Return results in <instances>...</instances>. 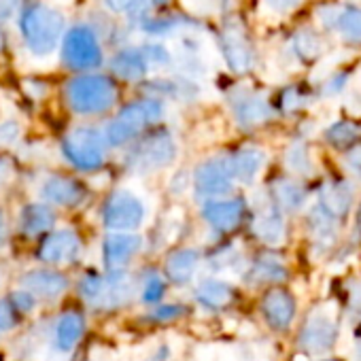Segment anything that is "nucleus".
Instances as JSON below:
<instances>
[{
    "instance_id": "nucleus-52",
    "label": "nucleus",
    "mask_w": 361,
    "mask_h": 361,
    "mask_svg": "<svg viewBox=\"0 0 361 361\" xmlns=\"http://www.w3.org/2000/svg\"><path fill=\"white\" fill-rule=\"evenodd\" d=\"M357 221H359V230H361V211H359V219Z\"/></svg>"
},
{
    "instance_id": "nucleus-11",
    "label": "nucleus",
    "mask_w": 361,
    "mask_h": 361,
    "mask_svg": "<svg viewBox=\"0 0 361 361\" xmlns=\"http://www.w3.org/2000/svg\"><path fill=\"white\" fill-rule=\"evenodd\" d=\"M41 198L49 207L75 209L87 198V188L73 174L54 172L41 183Z\"/></svg>"
},
{
    "instance_id": "nucleus-6",
    "label": "nucleus",
    "mask_w": 361,
    "mask_h": 361,
    "mask_svg": "<svg viewBox=\"0 0 361 361\" xmlns=\"http://www.w3.org/2000/svg\"><path fill=\"white\" fill-rule=\"evenodd\" d=\"M100 219L109 232H134L145 224L147 207L138 194L130 190H115L104 198Z\"/></svg>"
},
{
    "instance_id": "nucleus-13",
    "label": "nucleus",
    "mask_w": 361,
    "mask_h": 361,
    "mask_svg": "<svg viewBox=\"0 0 361 361\" xmlns=\"http://www.w3.org/2000/svg\"><path fill=\"white\" fill-rule=\"evenodd\" d=\"M142 238L134 232H111L102 240V264L106 272L126 270V266L140 253Z\"/></svg>"
},
{
    "instance_id": "nucleus-46",
    "label": "nucleus",
    "mask_w": 361,
    "mask_h": 361,
    "mask_svg": "<svg viewBox=\"0 0 361 361\" xmlns=\"http://www.w3.org/2000/svg\"><path fill=\"white\" fill-rule=\"evenodd\" d=\"M302 0H268V5L276 11H289L293 7H298Z\"/></svg>"
},
{
    "instance_id": "nucleus-23",
    "label": "nucleus",
    "mask_w": 361,
    "mask_h": 361,
    "mask_svg": "<svg viewBox=\"0 0 361 361\" xmlns=\"http://www.w3.org/2000/svg\"><path fill=\"white\" fill-rule=\"evenodd\" d=\"M230 164L234 178L245 185H251L266 166V151L259 147H243L234 155H230Z\"/></svg>"
},
{
    "instance_id": "nucleus-4",
    "label": "nucleus",
    "mask_w": 361,
    "mask_h": 361,
    "mask_svg": "<svg viewBox=\"0 0 361 361\" xmlns=\"http://www.w3.org/2000/svg\"><path fill=\"white\" fill-rule=\"evenodd\" d=\"M106 147L104 134L94 126H77L62 138L64 159L81 172L100 170L106 161Z\"/></svg>"
},
{
    "instance_id": "nucleus-31",
    "label": "nucleus",
    "mask_w": 361,
    "mask_h": 361,
    "mask_svg": "<svg viewBox=\"0 0 361 361\" xmlns=\"http://www.w3.org/2000/svg\"><path fill=\"white\" fill-rule=\"evenodd\" d=\"M102 285H104V274L94 272V270L85 272V274L79 279V283H77V293H79V298L85 302V306H90V308L96 306V302H98V298H100V291H102Z\"/></svg>"
},
{
    "instance_id": "nucleus-42",
    "label": "nucleus",
    "mask_w": 361,
    "mask_h": 361,
    "mask_svg": "<svg viewBox=\"0 0 361 361\" xmlns=\"http://www.w3.org/2000/svg\"><path fill=\"white\" fill-rule=\"evenodd\" d=\"M11 240V221L5 209H0V251H3Z\"/></svg>"
},
{
    "instance_id": "nucleus-38",
    "label": "nucleus",
    "mask_w": 361,
    "mask_h": 361,
    "mask_svg": "<svg viewBox=\"0 0 361 361\" xmlns=\"http://www.w3.org/2000/svg\"><path fill=\"white\" fill-rule=\"evenodd\" d=\"M22 136V126L16 119H5L0 121V147H11L20 140Z\"/></svg>"
},
{
    "instance_id": "nucleus-51",
    "label": "nucleus",
    "mask_w": 361,
    "mask_h": 361,
    "mask_svg": "<svg viewBox=\"0 0 361 361\" xmlns=\"http://www.w3.org/2000/svg\"><path fill=\"white\" fill-rule=\"evenodd\" d=\"M3 47H5V35H3V30H0V51H3Z\"/></svg>"
},
{
    "instance_id": "nucleus-15",
    "label": "nucleus",
    "mask_w": 361,
    "mask_h": 361,
    "mask_svg": "<svg viewBox=\"0 0 361 361\" xmlns=\"http://www.w3.org/2000/svg\"><path fill=\"white\" fill-rule=\"evenodd\" d=\"M87 319L79 308H68L60 312L51 325V346L58 353H71L85 336Z\"/></svg>"
},
{
    "instance_id": "nucleus-22",
    "label": "nucleus",
    "mask_w": 361,
    "mask_h": 361,
    "mask_svg": "<svg viewBox=\"0 0 361 361\" xmlns=\"http://www.w3.org/2000/svg\"><path fill=\"white\" fill-rule=\"evenodd\" d=\"M232 111L240 128H255L272 117V106L268 100L255 94H238L232 100Z\"/></svg>"
},
{
    "instance_id": "nucleus-48",
    "label": "nucleus",
    "mask_w": 361,
    "mask_h": 361,
    "mask_svg": "<svg viewBox=\"0 0 361 361\" xmlns=\"http://www.w3.org/2000/svg\"><path fill=\"white\" fill-rule=\"evenodd\" d=\"M350 302L355 306V310H361V283H355L350 289Z\"/></svg>"
},
{
    "instance_id": "nucleus-33",
    "label": "nucleus",
    "mask_w": 361,
    "mask_h": 361,
    "mask_svg": "<svg viewBox=\"0 0 361 361\" xmlns=\"http://www.w3.org/2000/svg\"><path fill=\"white\" fill-rule=\"evenodd\" d=\"M185 314H188V306L183 304H157L149 308L145 319L151 325H166V323H174L178 319H183Z\"/></svg>"
},
{
    "instance_id": "nucleus-9",
    "label": "nucleus",
    "mask_w": 361,
    "mask_h": 361,
    "mask_svg": "<svg viewBox=\"0 0 361 361\" xmlns=\"http://www.w3.org/2000/svg\"><path fill=\"white\" fill-rule=\"evenodd\" d=\"M234 180L236 178L232 172L230 157H224V155L209 157L202 164H198L194 170V192L204 202L217 200L232 192Z\"/></svg>"
},
{
    "instance_id": "nucleus-16",
    "label": "nucleus",
    "mask_w": 361,
    "mask_h": 361,
    "mask_svg": "<svg viewBox=\"0 0 361 361\" xmlns=\"http://www.w3.org/2000/svg\"><path fill=\"white\" fill-rule=\"evenodd\" d=\"M68 285H71L68 276L54 268L30 270L22 276V289L32 293L37 298V302L39 300L51 302V300L62 298L68 291Z\"/></svg>"
},
{
    "instance_id": "nucleus-21",
    "label": "nucleus",
    "mask_w": 361,
    "mask_h": 361,
    "mask_svg": "<svg viewBox=\"0 0 361 361\" xmlns=\"http://www.w3.org/2000/svg\"><path fill=\"white\" fill-rule=\"evenodd\" d=\"M262 312L272 329H287L295 317V302L287 291L272 289L262 300Z\"/></svg>"
},
{
    "instance_id": "nucleus-5",
    "label": "nucleus",
    "mask_w": 361,
    "mask_h": 361,
    "mask_svg": "<svg viewBox=\"0 0 361 361\" xmlns=\"http://www.w3.org/2000/svg\"><path fill=\"white\" fill-rule=\"evenodd\" d=\"M174 157H176L174 136L168 130L157 128L153 132L142 134L134 142L132 151L126 157V166L136 174H147L168 168L174 161Z\"/></svg>"
},
{
    "instance_id": "nucleus-47",
    "label": "nucleus",
    "mask_w": 361,
    "mask_h": 361,
    "mask_svg": "<svg viewBox=\"0 0 361 361\" xmlns=\"http://www.w3.org/2000/svg\"><path fill=\"white\" fill-rule=\"evenodd\" d=\"M344 81H346V77H344V75H338L336 79H331V81L327 83L325 94H336V92H340V90H342V85H344Z\"/></svg>"
},
{
    "instance_id": "nucleus-44",
    "label": "nucleus",
    "mask_w": 361,
    "mask_h": 361,
    "mask_svg": "<svg viewBox=\"0 0 361 361\" xmlns=\"http://www.w3.org/2000/svg\"><path fill=\"white\" fill-rule=\"evenodd\" d=\"M283 109L285 111H293V109H298L300 106V102H302V98H300V94L295 92V90H287L285 94H283Z\"/></svg>"
},
{
    "instance_id": "nucleus-35",
    "label": "nucleus",
    "mask_w": 361,
    "mask_h": 361,
    "mask_svg": "<svg viewBox=\"0 0 361 361\" xmlns=\"http://www.w3.org/2000/svg\"><path fill=\"white\" fill-rule=\"evenodd\" d=\"M336 26L342 30V35L348 39V41H361V11L350 7L346 11H342L338 16V22Z\"/></svg>"
},
{
    "instance_id": "nucleus-30",
    "label": "nucleus",
    "mask_w": 361,
    "mask_h": 361,
    "mask_svg": "<svg viewBox=\"0 0 361 361\" xmlns=\"http://www.w3.org/2000/svg\"><path fill=\"white\" fill-rule=\"evenodd\" d=\"M310 228H312V236H314L317 245H321L323 249L334 245V240H336V224L327 213H323L321 209H314L312 215H310Z\"/></svg>"
},
{
    "instance_id": "nucleus-7",
    "label": "nucleus",
    "mask_w": 361,
    "mask_h": 361,
    "mask_svg": "<svg viewBox=\"0 0 361 361\" xmlns=\"http://www.w3.org/2000/svg\"><path fill=\"white\" fill-rule=\"evenodd\" d=\"M102 47L90 26H73L62 37V62L66 68L85 73L102 64Z\"/></svg>"
},
{
    "instance_id": "nucleus-50",
    "label": "nucleus",
    "mask_w": 361,
    "mask_h": 361,
    "mask_svg": "<svg viewBox=\"0 0 361 361\" xmlns=\"http://www.w3.org/2000/svg\"><path fill=\"white\" fill-rule=\"evenodd\" d=\"M153 5H157V7H161V5H166V3H170V0H151Z\"/></svg>"
},
{
    "instance_id": "nucleus-24",
    "label": "nucleus",
    "mask_w": 361,
    "mask_h": 361,
    "mask_svg": "<svg viewBox=\"0 0 361 361\" xmlns=\"http://www.w3.org/2000/svg\"><path fill=\"white\" fill-rule=\"evenodd\" d=\"M194 298L207 310H224L232 306L236 293H234V287L221 279H204L196 287Z\"/></svg>"
},
{
    "instance_id": "nucleus-49",
    "label": "nucleus",
    "mask_w": 361,
    "mask_h": 361,
    "mask_svg": "<svg viewBox=\"0 0 361 361\" xmlns=\"http://www.w3.org/2000/svg\"><path fill=\"white\" fill-rule=\"evenodd\" d=\"M348 161L361 166V145H357V147H353V149L348 151Z\"/></svg>"
},
{
    "instance_id": "nucleus-18",
    "label": "nucleus",
    "mask_w": 361,
    "mask_h": 361,
    "mask_svg": "<svg viewBox=\"0 0 361 361\" xmlns=\"http://www.w3.org/2000/svg\"><path fill=\"white\" fill-rule=\"evenodd\" d=\"M257 215L251 224L253 234L270 247H281L287 238V230H285V221L279 209H274L268 198L264 196V200L255 207Z\"/></svg>"
},
{
    "instance_id": "nucleus-3",
    "label": "nucleus",
    "mask_w": 361,
    "mask_h": 361,
    "mask_svg": "<svg viewBox=\"0 0 361 361\" xmlns=\"http://www.w3.org/2000/svg\"><path fill=\"white\" fill-rule=\"evenodd\" d=\"M66 102L71 111L83 117L109 113L119 98L115 81L106 75H79L71 79L64 87Z\"/></svg>"
},
{
    "instance_id": "nucleus-19",
    "label": "nucleus",
    "mask_w": 361,
    "mask_h": 361,
    "mask_svg": "<svg viewBox=\"0 0 361 361\" xmlns=\"http://www.w3.org/2000/svg\"><path fill=\"white\" fill-rule=\"evenodd\" d=\"M202 262V253L194 247H178L168 253L164 262V279L172 285H188Z\"/></svg>"
},
{
    "instance_id": "nucleus-34",
    "label": "nucleus",
    "mask_w": 361,
    "mask_h": 361,
    "mask_svg": "<svg viewBox=\"0 0 361 361\" xmlns=\"http://www.w3.org/2000/svg\"><path fill=\"white\" fill-rule=\"evenodd\" d=\"M293 49H295L298 58H302V60H314V58L321 56L323 45H321V39H319L317 35L304 30V32H298V35H295V39H293Z\"/></svg>"
},
{
    "instance_id": "nucleus-12",
    "label": "nucleus",
    "mask_w": 361,
    "mask_h": 361,
    "mask_svg": "<svg viewBox=\"0 0 361 361\" xmlns=\"http://www.w3.org/2000/svg\"><path fill=\"white\" fill-rule=\"evenodd\" d=\"M221 54L228 66L238 75L253 68V62H255L253 47L238 22H228L221 28Z\"/></svg>"
},
{
    "instance_id": "nucleus-40",
    "label": "nucleus",
    "mask_w": 361,
    "mask_h": 361,
    "mask_svg": "<svg viewBox=\"0 0 361 361\" xmlns=\"http://www.w3.org/2000/svg\"><path fill=\"white\" fill-rule=\"evenodd\" d=\"M140 51H142V56H145L149 66L151 64L153 66H166L170 62V54L161 45H145V47H140Z\"/></svg>"
},
{
    "instance_id": "nucleus-14",
    "label": "nucleus",
    "mask_w": 361,
    "mask_h": 361,
    "mask_svg": "<svg viewBox=\"0 0 361 361\" xmlns=\"http://www.w3.org/2000/svg\"><path fill=\"white\" fill-rule=\"evenodd\" d=\"M245 217V200L240 198H217L202 204V219L217 234H230L238 230Z\"/></svg>"
},
{
    "instance_id": "nucleus-28",
    "label": "nucleus",
    "mask_w": 361,
    "mask_h": 361,
    "mask_svg": "<svg viewBox=\"0 0 361 361\" xmlns=\"http://www.w3.org/2000/svg\"><path fill=\"white\" fill-rule=\"evenodd\" d=\"M136 291H140L142 304L157 306L166 295V279L155 268H147L140 274V287H136Z\"/></svg>"
},
{
    "instance_id": "nucleus-41",
    "label": "nucleus",
    "mask_w": 361,
    "mask_h": 361,
    "mask_svg": "<svg viewBox=\"0 0 361 361\" xmlns=\"http://www.w3.org/2000/svg\"><path fill=\"white\" fill-rule=\"evenodd\" d=\"M16 176V166L13 159L7 155H0V190L7 188Z\"/></svg>"
},
{
    "instance_id": "nucleus-17",
    "label": "nucleus",
    "mask_w": 361,
    "mask_h": 361,
    "mask_svg": "<svg viewBox=\"0 0 361 361\" xmlns=\"http://www.w3.org/2000/svg\"><path fill=\"white\" fill-rule=\"evenodd\" d=\"M136 287H138V283L126 270L106 272L104 285H102V291H100V298H98L94 310H119V308L128 306L132 302V298L136 295Z\"/></svg>"
},
{
    "instance_id": "nucleus-2",
    "label": "nucleus",
    "mask_w": 361,
    "mask_h": 361,
    "mask_svg": "<svg viewBox=\"0 0 361 361\" xmlns=\"http://www.w3.org/2000/svg\"><path fill=\"white\" fill-rule=\"evenodd\" d=\"M64 16L45 3H32L20 13V32L24 37V43L39 58L54 54L64 37Z\"/></svg>"
},
{
    "instance_id": "nucleus-10",
    "label": "nucleus",
    "mask_w": 361,
    "mask_h": 361,
    "mask_svg": "<svg viewBox=\"0 0 361 361\" xmlns=\"http://www.w3.org/2000/svg\"><path fill=\"white\" fill-rule=\"evenodd\" d=\"M83 251V243L81 236L77 234V230L73 228H60V230H51L49 234H45L35 251V257L54 268V266H66V264H75L79 259Z\"/></svg>"
},
{
    "instance_id": "nucleus-39",
    "label": "nucleus",
    "mask_w": 361,
    "mask_h": 361,
    "mask_svg": "<svg viewBox=\"0 0 361 361\" xmlns=\"http://www.w3.org/2000/svg\"><path fill=\"white\" fill-rule=\"evenodd\" d=\"M11 300V304L22 312V314H28L37 308V298L32 293H28L26 289H16L7 295Z\"/></svg>"
},
{
    "instance_id": "nucleus-53",
    "label": "nucleus",
    "mask_w": 361,
    "mask_h": 361,
    "mask_svg": "<svg viewBox=\"0 0 361 361\" xmlns=\"http://www.w3.org/2000/svg\"><path fill=\"white\" fill-rule=\"evenodd\" d=\"M331 361H338V359H331Z\"/></svg>"
},
{
    "instance_id": "nucleus-26",
    "label": "nucleus",
    "mask_w": 361,
    "mask_h": 361,
    "mask_svg": "<svg viewBox=\"0 0 361 361\" xmlns=\"http://www.w3.org/2000/svg\"><path fill=\"white\" fill-rule=\"evenodd\" d=\"M111 71L115 77H119L123 81H140V79H145L149 64L140 49H121L111 60Z\"/></svg>"
},
{
    "instance_id": "nucleus-36",
    "label": "nucleus",
    "mask_w": 361,
    "mask_h": 361,
    "mask_svg": "<svg viewBox=\"0 0 361 361\" xmlns=\"http://www.w3.org/2000/svg\"><path fill=\"white\" fill-rule=\"evenodd\" d=\"M24 314L11 304L9 298H0V336L16 331L22 323Z\"/></svg>"
},
{
    "instance_id": "nucleus-8",
    "label": "nucleus",
    "mask_w": 361,
    "mask_h": 361,
    "mask_svg": "<svg viewBox=\"0 0 361 361\" xmlns=\"http://www.w3.org/2000/svg\"><path fill=\"white\" fill-rule=\"evenodd\" d=\"M336 314H338V304L336 302H325L317 306L306 323L304 329L298 338L300 346L312 355H321L329 350L336 344L338 338V325H336Z\"/></svg>"
},
{
    "instance_id": "nucleus-20",
    "label": "nucleus",
    "mask_w": 361,
    "mask_h": 361,
    "mask_svg": "<svg viewBox=\"0 0 361 361\" xmlns=\"http://www.w3.org/2000/svg\"><path fill=\"white\" fill-rule=\"evenodd\" d=\"M56 211L45 202H28L22 207L18 215V230L26 238H39L54 230L56 226Z\"/></svg>"
},
{
    "instance_id": "nucleus-37",
    "label": "nucleus",
    "mask_w": 361,
    "mask_h": 361,
    "mask_svg": "<svg viewBox=\"0 0 361 361\" xmlns=\"http://www.w3.org/2000/svg\"><path fill=\"white\" fill-rule=\"evenodd\" d=\"M359 126L357 123H353V121H340V123H334L327 132H325V136H327V140L331 142V145H348V142H353L357 136H359Z\"/></svg>"
},
{
    "instance_id": "nucleus-25",
    "label": "nucleus",
    "mask_w": 361,
    "mask_h": 361,
    "mask_svg": "<svg viewBox=\"0 0 361 361\" xmlns=\"http://www.w3.org/2000/svg\"><path fill=\"white\" fill-rule=\"evenodd\" d=\"M319 209L323 213H327L331 219L336 217H344L350 211L353 204V185L344 183V180H331V183H325L321 188L319 194Z\"/></svg>"
},
{
    "instance_id": "nucleus-1",
    "label": "nucleus",
    "mask_w": 361,
    "mask_h": 361,
    "mask_svg": "<svg viewBox=\"0 0 361 361\" xmlns=\"http://www.w3.org/2000/svg\"><path fill=\"white\" fill-rule=\"evenodd\" d=\"M164 113H166L164 102L153 96L123 104L102 132L106 145L109 147H126V145L138 140L147 132V128L161 121Z\"/></svg>"
},
{
    "instance_id": "nucleus-29",
    "label": "nucleus",
    "mask_w": 361,
    "mask_h": 361,
    "mask_svg": "<svg viewBox=\"0 0 361 361\" xmlns=\"http://www.w3.org/2000/svg\"><path fill=\"white\" fill-rule=\"evenodd\" d=\"M249 276L255 283H279V281H285L287 279V270H285L283 262L276 255H262L253 264Z\"/></svg>"
},
{
    "instance_id": "nucleus-27",
    "label": "nucleus",
    "mask_w": 361,
    "mask_h": 361,
    "mask_svg": "<svg viewBox=\"0 0 361 361\" xmlns=\"http://www.w3.org/2000/svg\"><path fill=\"white\" fill-rule=\"evenodd\" d=\"M272 196H274L276 204L281 207V211L293 213V211L302 209L306 192L293 178H279L272 185Z\"/></svg>"
},
{
    "instance_id": "nucleus-43",
    "label": "nucleus",
    "mask_w": 361,
    "mask_h": 361,
    "mask_svg": "<svg viewBox=\"0 0 361 361\" xmlns=\"http://www.w3.org/2000/svg\"><path fill=\"white\" fill-rule=\"evenodd\" d=\"M20 0H0V22H7L18 13Z\"/></svg>"
},
{
    "instance_id": "nucleus-45",
    "label": "nucleus",
    "mask_w": 361,
    "mask_h": 361,
    "mask_svg": "<svg viewBox=\"0 0 361 361\" xmlns=\"http://www.w3.org/2000/svg\"><path fill=\"white\" fill-rule=\"evenodd\" d=\"M134 0H106V7L113 13H128V9L132 7Z\"/></svg>"
},
{
    "instance_id": "nucleus-32",
    "label": "nucleus",
    "mask_w": 361,
    "mask_h": 361,
    "mask_svg": "<svg viewBox=\"0 0 361 361\" xmlns=\"http://www.w3.org/2000/svg\"><path fill=\"white\" fill-rule=\"evenodd\" d=\"M285 166L298 174H310L312 172V159L308 155V147L302 140H295L289 145V149L285 151Z\"/></svg>"
}]
</instances>
